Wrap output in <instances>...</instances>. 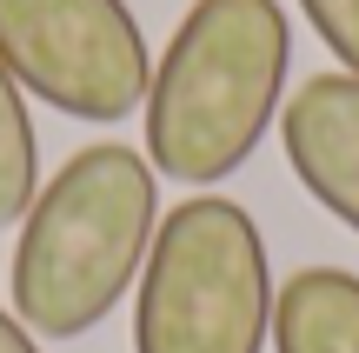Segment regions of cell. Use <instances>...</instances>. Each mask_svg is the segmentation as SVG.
<instances>
[{"mask_svg":"<svg viewBox=\"0 0 359 353\" xmlns=\"http://www.w3.org/2000/svg\"><path fill=\"white\" fill-rule=\"evenodd\" d=\"M34 194H40V133L20 80L0 67V227H20Z\"/></svg>","mask_w":359,"mask_h":353,"instance_id":"52a82bcc","label":"cell"},{"mask_svg":"<svg viewBox=\"0 0 359 353\" xmlns=\"http://www.w3.org/2000/svg\"><path fill=\"white\" fill-rule=\"evenodd\" d=\"M299 13H306V27L326 40L339 74L359 80V0H299Z\"/></svg>","mask_w":359,"mask_h":353,"instance_id":"ba28073f","label":"cell"},{"mask_svg":"<svg viewBox=\"0 0 359 353\" xmlns=\"http://www.w3.org/2000/svg\"><path fill=\"white\" fill-rule=\"evenodd\" d=\"M0 67L53 114L120 127L147 107L154 53L127 0H0Z\"/></svg>","mask_w":359,"mask_h":353,"instance_id":"277c9868","label":"cell"},{"mask_svg":"<svg viewBox=\"0 0 359 353\" xmlns=\"http://www.w3.org/2000/svg\"><path fill=\"white\" fill-rule=\"evenodd\" d=\"M0 353H40V340L20 327V314H7V307H0Z\"/></svg>","mask_w":359,"mask_h":353,"instance_id":"9c48e42d","label":"cell"},{"mask_svg":"<svg viewBox=\"0 0 359 353\" xmlns=\"http://www.w3.org/2000/svg\"><path fill=\"white\" fill-rule=\"evenodd\" d=\"M160 227V173L140 147L93 140L20 213L7 293L34 340H80L133 293Z\"/></svg>","mask_w":359,"mask_h":353,"instance_id":"6da1fadb","label":"cell"},{"mask_svg":"<svg viewBox=\"0 0 359 353\" xmlns=\"http://www.w3.org/2000/svg\"><path fill=\"white\" fill-rule=\"evenodd\" d=\"M273 293L253 213L226 194H193L154 227L133 293V353H266Z\"/></svg>","mask_w":359,"mask_h":353,"instance_id":"3957f363","label":"cell"},{"mask_svg":"<svg viewBox=\"0 0 359 353\" xmlns=\"http://www.w3.org/2000/svg\"><path fill=\"white\" fill-rule=\"evenodd\" d=\"M280 147L313 200L359 234V80L313 74L280 107Z\"/></svg>","mask_w":359,"mask_h":353,"instance_id":"5b68a950","label":"cell"},{"mask_svg":"<svg viewBox=\"0 0 359 353\" xmlns=\"http://www.w3.org/2000/svg\"><path fill=\"white\" fill-rule=\"evenodd\" d=\"M293 27L280 0H193L147 80V160L173 187H219L286 107Z\"/></svg>","mask_w":359,"mask_h":353,"instance_id":"7a4b0ae2","label":"cell"},{"mask_svg":"<svg viewBox=\"0 0 359 353\" xmlns=\"http://www.w3.org/2000/svg\"><path fill=\"white\" fill-rule=\"evenodd\" d=\"M273 353H359V274L299 267L273 293Z\"/></svg>","mask_w":359,"mask_h":353,"instance_id":"8992f818","label":"cell"}]
</instances>
